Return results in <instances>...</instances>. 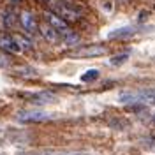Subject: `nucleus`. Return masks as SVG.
Masks as SVG:
<instances>
[{
  "instance_id": "nucleus-1",
  "label": "nucleus",
  "mask_w": 155,
  "mask_h": 155,
  "mask_svg": "<svg viewBox=\"0 0 155 155\" xmlns=\"http://www.w3.org/2000/svg\"><path fill=\"white\" fill-rule=\"evenodd\" d=\"M118 99L124 104H153L155 90H127L120 92Z\"/></svg>"
},
{
  "instance_id": "nucleus-2",
  "label": "nucleus",
  "mask_w": 155,
  "mask_h": 155,
  "mask_svg": "<svg viewBox=\"0 0 155 155\" xmlns=\"http://www.w3.org/2000/svg\"><path fill=\"white\" fill-rule=\"evenodd\" d=\"M46 4L49 5V11L60 16L64 21H78L79 19V11L74 9L71 4L64 2V0H46Z\"/></svg>"
},
{
  "instance_id": "nucleus-3",
  "label": "nucleus",
  "mask_w": 155,
  "mask_h": 155,
  "mask_svg": "<svg viewBox=\"0 0 155 155\" xmlns=\"http://www.w3.org/2000/svg\"><path fill=\"white\" fill-rule=\"evenodd\" d=\"M16 118L21 124H42V122L51 120L53 116L46 111H41V109H28V111H19Z\"/></svg>"
},
{
  "instance_id": "nucleus-4",
  "label": "nucleus",
  "mask_w": 155,
  "mask_h": 155,
  "mask_svg": "<svg viewBox=\"0 0 155 155\" xmlns=\"http://www.w3.org/2000/svg\"><path fill=\"white\" fill-rule=\"evenodd\" d=\"M44 19H46V23H48V25H51V27L60 34V37H62V39L72 34V30L67 27V21H64V19L60 18V16H57L55 12L46 11V12H44Z\"/></svg>"
},
{
  "instance_id": "nucleus-5",
  "label": "nucleus",
  "mask_w": 155,
  "mask_h": 155,
  "mask_svg": "<svg viewBox=\"0 0 155 155\" xmlns=\"http://www.w3.org/2000/svg\"><path fill=\"white\" fill-rule=\"evenodd\" d=\"M19 23H21V27H23V30H25V34H28V35H34V34L39 30L35 16H34L32 12H28V11H23V12L19 14Z\"/></svg>"
},
{
  "instance_id": "nucleus-6",
  "label": "nucleus",
  "mask_w": 155,
  "mask_h": 155,
  "mask_svg": "<svg viewBox=\"0 0 155 155\" xmlns=\"http://www.w3.org/2000/svg\"><path fill=\"white\" fill-rule=\"evenodd\" d=\"M0 48L4 51H7V53H14V55L23 51L16 35H0Z\"/></svg>"
},
{
  "instance_id": "nucleus-7",
  "label": "nucleus",
  "mask_w": 155,
  "mask_h": 155,
  "mask_svg": "<svg viewBox=\"0 0 155 155\" xmlns=\"http://www.w3.org/2000/svg\"><path fill=\"white\" fill-rule=\"evenodd\" d=\"M106 48L104 46H99V44H90L85 48H79L78 51H74V57L79 58H90V57H99V55H104Z\"/></svg>"
},
{
  "instance_id": "nucleus-8",
  "label": "nucleus",
  "mask_w": 155,
  "mask_h": 155,
  "mask_svg": "<svg viewBox=\"0 0 155 155\" xmlns=\"http://www.w3.org/2000/svg\"><path fill=\"white\" fill-rule=\"evenodd\" d=\"M39 30H41L42 37L46 39L48 42H51V44H57V42H60V41H62V37H60V34H58L57 30H55L53 27H51V25H48V23L41 25V27H39Z\"/></svg>"
},
{
  "instance_id": "nucleus-9",
  "label": "nucleus",
  "mask_w": 155,
  "mask_h": 155,
  "mask_svg": "<svg viewBox=\"0 0 155 155\" xmlns=\"http://www.w3.org/2000/svg\"><path fill=\"white\" fill-rule=\"evenodd\" d=\"M30 99V102L34 104H49V102H55L57 95L49 94V92H39V94H28L27 95Z\"/></svg>"
},
{
  "instance_id": "nucleus-10",
  "label": "nucleus",
  "mask_w": 155,
  "mask_h": 155,
  "mask_svg": "<svg viewBox=\"0 0 155 155\" xmlns=\"http://www.w3.org/2000/svg\"><path fill=\"white\" fill-rule=\"evenodd\" d=\"M134 34H136V30L132 27H124V28L111 30L107 34V39H129V37H132Z\"/></svg>"
},
{
  "instance_id": "nucleus-11",
  "label": "nucleus",
  "mask_w": 155,
  "mask_h": 155,
  "mask_svg": "<svg viewBox=\"0 0 155 155\" xmlns=\"http://www.w3.org/2000/svg\"><path fill=\"white\" fill-rule=\"evenodd\" d=\"M2 25H4V28H12L16 25V11L12 7H7L2 12Z\"/></svg>"
},
{
  "instance_id": "nucleus-12",
  "label": "nucleus",
  "mask_w": 155,
  "mask_h": 155,
  "mask_svg": "<svg viewBox=\"0 0 155 155\" xmlns=\"http://www.w3.org/2000/svg\"><path fill=\"white\" fill-rule=\"evenodd\" d=\"M97 78H99V71L97 69H90L85 74H81V81L83 83H90V81H95Z\"/></svg>"
},
{
  "instance_id": "nucleus-13",
  "label": "nucleus",
  "mask_w": 155,
  "mask_h": 155,
  "mask_svg": "<svg viewBox=\"0 0 155 155\" xmlns=\"http://www.w3.org/2000/svg\"><path fill=\"white\" fill-rule=\"evenodd\" d=\"M127 58H129V53H124V55H116V57H113L111 60H109V64H111V65H120V64L127 62Z\"/></svg>"
},
{
  "instance_id": "nucleus-14",
  "label": "nucleus",
  "mask_w": 155,
  "mask_h": 155,
  "mask_svg": "<svg viewBox=\"0 0 155 155\" xmlns=\"http://www.w3.org/2000/svg\"><path fill=\"white\" fill-rule=\"evenodd\" d=\"M16 39H18L21 49H30V48H32V42H30L27 37H23V35H16Z\"/></svg>"
},
{
  "instance_id": "nucleus-15",
  "label": "nucleus",
  "mask_w": 155,
  "mask_h": 155,
  "mask_svg": "<svg viewBox=\"0 0 155 155\" xmlns=\"http://www.w3.org/2000/svg\"><path fill=\"white\" fill-rule=\"evenodd\" d=\"M18 74L19 76H27V78H35L37 72L34 69H18Z\"/></svg>"
},
{
  "instance_id": "nucleus-16",
  "label": "nucleus",
  "mask_w": 155,
  "mask_h": 155,
  "mask_svg": "<svg viewBox=\"0 0 155 155\" xmlns=\"http://www.w3.org/2000/svg\"><path fill=\"white\" fill-rule=\"evenodd\" d=\"M23 155H53V153L46 152V150H35V152H28V153H23Z\"/></svg>"
},
{
  "instance_id": "nucleus-17",
  "label": "nucleus",
  "mask_w": 155,
  "mask_h": 155,
  "mask_svg": "<svg viewBox=\"0 0 155 155\" xmlns=\"http://www.w3.org/2000/svg\"><path fill=\"white\" fill-rule=\"evenodd\" d=\"M152 122H153V124H155V113H153V115H152Z\"/></svg>"
},
{
  "instance_id": "nucleus-18",
  "label": "nucleus",
  "mask_w": 155,
  "mask_h": 155,
  "mask_svg": "<svg viewBox=\"0 0 155 155\" xmlns=\"http://www.w3.org/2000/svg\"><path fill=\"white\" fill-rule=\"evenodd\" d=\"M71 155H88V153H71Z\"/></svg>"
}]
</instances>
